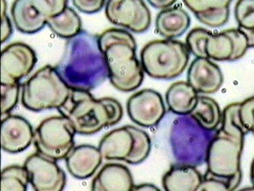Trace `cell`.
<instances>
[{
	"label": "cell",
	"instance_id": "cell-20",
	"mask_svg": "<svg viewBox=\"0 0 254 191\" xmlns=\"http://www.w3.org/2000/svg\"><path fill=\"white\" fill-rule=\"evenodd\" d=\"M11 13L16 28L24 34H35L41 30L48 21L33 1H15Z\"/></svg>",
	"mask_w": 254,
	"mask_h": 191
},
{
	"label": "cell",
	"instance_id": "cell-14",
	"mask_svg": "<svg viewBox=\"0 0 254 191\" xmlns=\"http://www.w3.org/2000/svg\"><path fill=\"white\" fill-rule=\"evenodd\" d=\"M33 137L31 125L24 118L10 114L2 117L1 145L5 152H22L30 146Z\"/></svg>",
	"mask_w": 254,
	"mask_h": 191
},
{
	"label": "cell",
	"instance_id": "cell-33",
	"mask_svg": "<svg viewBox=\"0 0 254 191\" xmlns=\"http://www.w3.org/2000/svg\"><path fill=\"white\" fill-rule=\"evenodd\" d=\"M133 191H158L160 190L155 186L150 184H140L138 186H135Z\"/></svg>",
	"mask_w": 254,
	"mask_h": 191
},
{
	"label": "cell",
	"instance_id": "cell-9",
	"mask_svg": "<svg viewBox=\"0 0 254 191\" xmlns=\"http://www.w3.org/2000/svg\"><path fill=\"white\" fill-rule=\"evenodd\" d=\"M105 12L111 23L133 32H143L151 24L150 12L143 1L111 0L106 3Z\"/></svg>",
	"mask_w": 254,
	"mask_h": 191
},
{
	"label": "cell",
	"instance_id": "cell-28",
	"mask_svg": "<svg viewBox=\"0 0 254 191\" xmlns=\"http://www.w3.org/2000/svg\"><path fill=\"white\" fill-rule=\"evenodd\" d=\"M235 16L239 29L254 30V1H239L235 7Z\"/></svg>",
	"mask_w": 254,
	"mask_h": 191
},
{
	"label": "cell",
	"instance_id": "cell-15",
	"mask_svg": "<svg viewBox=\"0 0 254 191\" xmlns=\"http://www.w3.org/2000/svg\"><path fill=\"white\" fill-rule=\"evenodd\" d=\"M223 81L221 69L209 59L196 58L192 61L188 71V83L197 93H215Z\"/></svg>",
	"mask_w": 254,
	"mask_h": 191
},
{
	"label": "cell",
	"instance_id": "cell-10",
	"mask_svg": "<svg viewBox=\"0 0 254 191\" xmlns=\"http://www.w3.org/2000/svg\"><path fill=\"white\" fill-rule=\"evenodd\" d=\"M24 167L30 183L36 191H62L66 184V175L57 161L36 152L28 157Z\"/></svg>",
	"mask_w": 254,
	"mask_h": 191
},
{
	"label": "cell",
	"instance_id": "cell-2",
	"mask_svg": "<svg viewBox=\"0 0 254 191\" xmlns=\"http://www.w3.org/2000/svg\"><path fill=\"white\" fill-rule=\"evenodd\" d=\"M98 42L113 86L123 92L141 86L144 70L136 57L135 39L130 33L121 29H109L99 36Z\"/></svg>",
	"mask_w": 254,
	"mask_h": 191
},
{
	"label": "cell",
	"instance_id": "cell-22",
	"mask_svg": "<svg viewBox=\"0 0 254 191\" xmlns=\"http://www.w3.org/2000/svg\"><path fill=\"white\" fill-rule=\"evenodd\" d=\"M197 92L188 83H173L167 91L166 101L169 110L179 115H190L197 103Z\"/></svg>",
	"mask_w": 254,
	"mask_h": 191
},
{
	"label": "cell",
	"instance_id": "cell-8",
	"mask_svg": "<svg viewBox=\"0 0 254 191\" xmlns=\"http://www.w3.org/2000/svg\"><path fill=\"white\" fill-rule=\"evenodd\" d=\"M76 131L70 121L63 116L46 118L33 137L37 152L56 161L65 159L74 148Z\"/></svg>",
	"mask_w": 254,
	"mask_h": 191
},
{
	"label": "cell",
	"instance_id": "cell-3",
	"mask_svg": "<svg viewBox=\"0 0 254 191\" xmlns=\"http://www.w3.org/2000/svg\"><path fill=\"white\" fill-rule=\"evenodd\" d=\"M60 115L67 118L76 133L91 135L112 127L122 119L123 109L115 99H96L89 91L70 89L69 95L61 107Z\"/></svg>",
	"mask_w": 254,
	"mask_h": 191
},
{
	"label": "cell",
	"instance_id": "cell-18",
	"mask_svg": "<svg viewBox=\"0 0 254 191\" xmlns=\"http://www.w3.org/2000/svg\"><path fill=\"white\" fill-rule=\"evenodd\" d=\"M231 1H183L200 22L212 28L220 27L228 21Z\"/></svg>",
	"mask_w": 254,
	"mask_h": 191
},
{
	"label": "cell",
	"instance_id": "cell-5",
	"mask_svg": "<svg viewBox=\"0 0 254 191\" xmlns=\"http://www.w3.org/2000/svg\"><path fill=\"white\" fill-rule=\"evenodd\" d=\"M70 89L55 67L46 65L22 85L23 106L33 112L58 109L65 103Z\"/></svg>",
	"mask_w": 254,
	"mask_h": 191
},
{
	"label": "cell",
	"instance_id": "cell-13",
	"mask_svg": "<svg viewBox=\"0 0 254 191\" xmlns=\"http://www.w3.org/2000/svg\"><path fill=\"white\" fill-rule=\"evenodd\" d=\"M254 96L242 102L227 105L222 113L220 130L225 134L244 142L245 136L254 132Z\"/></svg>",
	"mask_w": 254,
	"mask_h": 191
},
{
	"label": "cell",
	"instance_id": "cell-27",
	"mask_svg": "<svg viewBox=\"0 0 254 191\" xmlns=\"http://www.w3.org/2000/svg\"><path fill=\"white\" fill-rule=\"evenodd\" d=\"M212 32L202 28L191 30L186 38V46L197 58L208 59L206 52L207 40Z\"/></svg>",
	"mask_w": 254,
	"mask_h": 191
},
{
	"label": "cell",
	"instance_id": "cell-11",
	"mask_svg": "<svg viewBox=\"0 0 254 191\" xmlns=\"http://www.w3.org/2000/svg\"><path fill=\"white\" fill-rule=\"evenodd\" d=\"M37 62L35 52L27 44H11L1 52V83L13 84L29 74Z\"/></svg>",
	"mask_w": 254,
	"mask_h": 191
},
{
	"label": "cell",
	"instance_id": "cell-12",
	"mask_svg": "<svg viewBox=\"0 0 254 191\" xmlns=\"http://www.w3.org/2000/svg\"><path fill=\"white\" fill-rule=\"evenodd\" d=\"M127 111L133 123L146 128L156 126L166 113L161 95L150 89L133 94L127 102Z\"/></svg>",
	"mask_w": 254,
	"mask_h": 191
},
{
	"label": "cell",
	"instance_id": "cell-25",
	"mask_svg": "<svg viewBox=\"0 0 254 191\" xmlns=\"http://www.w3.org/2000/svg\"><path fill=\"white\" fill-rule=\"evenodd\" d=\"M208 59L218 62H233L235 48L232 38L226 30L209 37L206 44Z\"/></svg>",
	"mask_w": 254,
	"mask_h": 191
},
{
	"label": "cell",
	"instance_id": "cell-4",
	"mask_svg": "<svg viewBox=\"0 0 254 191\" xmlns=\"http://www.w3.org/2000/svg\"><path fill=\"white\" fill-rule=\"evenodd\" d=\"M244 142L219 129L207 149L208 170L197 191L235 190L242 180L240 159Z\"/></svg>",
	"mask_w": 254,
	"mask_h": 191
},
{
	"label": "cell",
	"instance_id": "cell-16",
	"mask_svg": "<svg viewBox=\"0 0 254 191\" xmlns=\"http://www.w3.org/2000/svg\"><path fill=\"white\" fill-rule=\"evenodd\" d=\"M70 174L78 180H85L96 172L102 163L99 148L90 144H81L73 148L65 158Z\"/></svg>",
	"mask_w": 254,
	"mask_h": 191
},
{
	"label": "cell",
	"instance_id": "cell-7",
	"mask_svg": "<svg viewBox=\"0 0 254 191\" xmlns=\"http://www.w3.org/2000/svg\"><path fill=\"white\" fill-rule=\"evenodd\" d=\"M151 148L148 133L135 127L127 125L106 134L100 141L98 148L103 159L106 160L138 164L148 157Z\"/></svg>",
	"mask_w": 254,
	"mask_h": 191
},
{
	"label": "cell",
	"instance_id": "cell-17",
	"mask_svg": "<svg viewBox=\"0 0 254 191\" xmlns=\"http://www.w3.org/2000/svg\"><path fill=\"white\" fill-rule=\"evenodd\" d=\"M134 183L129 169L122 164L108 163L93 180V191H133Z\"/></svg>",
	"mask_w": 254,
	"mask_h": 191
},
{
	"label": "cell",
	"instance_id": "cell-32",
	"mask_svg": "<svg viewBox=\"0 0 254 191\" xmlns=\"http://www.w3.org/2000/svg\"><path fill=\"white\" fill-rule=\"evenodd\" d=\"M177 1L175 0H169V1H148L149 3L153 7L160 9H166L171 8L174 4H175Z\"/></svg>",
	"mask_w": 254,
	"mask_h": 191
},
{
	"label": "cell",
	"instance_id": "cell-26",
	"mask_svg": "<svg viewBox=\"0 0 254 191\" xmlns=\"http://www.w3.org/2000/svg\"><path fill=\"white\" fill-rule=\"evenodd\" d=\"M29 183L28 171L24 166L11 165L1 171V191H25Z\"/></svg>",
	"mask_w": 254,
	"mask_h": 191
},
{
	"label": "cell",
	"instance_id": "cell-30",
	"mask_svg": "<svg viewBox=\"0 0 254 191\" xmlns=\"http://www.w3.org/2000/svg\"><path fill=\"white\" fill-rule=\"evenodd\" d=\"M106 1H72V4L79 11L86 14H93L102 10Z\"/></svg>",
	"mask_w": 254,
	"mask_h": 191
},
{
	"label": "cell",
	"instance_id": "cell-29",
	"mask_svg": "<svg viewBox=\"0 0 254 191\" xmlns=\"http://www.w3.org/2000/svg\"><path fill=\"white\" fill-rule=\"evenodd\" d=\"M20 84L1 83V117L10 114L18 102Z\"/></svg>",
	"mask_w": 254,
	"mask_h": 191
},
{
	"label": "cell",
	"instance_id": "cell-6",
	"mask_svg": "<svg viewBox=\"0 0 254 191\" xmlns=\"http://www.w3.org/2000/svg\"><path fill=\"white\" fill-rule=\"evenodd\" d=\"M190 52L184 43L156 40L147 44L141 53L144 71L150 77L170 80L181 75L188 65Z\"/></svg>",
	"mask_w": 254,
	"mask_h": 191
},
{
	"label": "cell",
	"instance_id": "cell-19",
	"mask_svg": "<svg viewBox=\"0 0 254 191\" xmlns=\"http://www.w3.org/2000/svg\"><path fill=\"white\" fill-rule=\"evenodd\" d=\"M203 177L194 166L180 163L171 166L163 177V187L167 191H197Z\"/></svg>",
	"mask_w": 254,
	"mask_h": 191
},
{
	"label": "cell",
	"instance_id": "cell-24",
	"mask_svg": "<svg viewBox=\"0 0 254 191\" xmlns=\"http://www.w3.org/2000/svg\"><path fill=\"white\" fill-rule=\"evenodd\" d=\"M47 24L55 34L64 38H72L82 31L81 18L68 6L60 14L49 18Z\"/></svg>",
	"mask_w": 254,
	"mask_h": 191
},
{
	"label": "cell",
	"instance_id": "cell-23",
	"mask_svg": "<svg viewBox=\"0 0 254 191\" xmlns=\"http://www.w3.org/2000/svg\"><path fill=\"white\" fill-rule=\"evenodd\" d=\"M190 115L200 127L206 130H216L222 122V113L219 105L208 96H198L195 107Z\"/></svg>",
	"mask_w": 254,
	"mask_h": 191
},
{
	"label": "cell",
	"instance_id": "cell-21",
	"mask_svg": "<svg viewBox=\"0 0 254 191\" xmlns=\"http://www.w3.org/2000/svg\"><path fill=\"white\" fill-rule=\"evenodd\" d=\"M190 22L188 13L183 8L175 6L159 13L156 28L158 34L172 39L183 35L189 28Z\"/></svg>",
	"mask_w": 254,
	"mask_h": 191
},
{
	"label": "cell",
	"instance_id": "cell-31",
	"mask_svg": "<svg viewBox=\"0 0 254 191\" xmlns=\"http://www.w3.org/2000/svg\"><path fill=\"white\" fill-rule=\"evenodd\" d=\"M1 43H3L7 40L12 35V28L10 20L6 14V6L5 1H1Z\"/></svg>",
	"mask_w": 254,
	"mask_h": 191
},
{
	"label": "cell",
	"instance_id": "cell-1",
	"mask_svg": "<svg viewBox=\"0 0 254 191\" xmlns=\"http://www.w3.org/2000/svg\"><path fill=\"white\" fill-rule=\"evenodd\" d=\"M98 37L82 30L66 43L64 55L55 68L70 89L90 91L108 77Z\"/></svg>",
	"mask_w": 254,
	"mask_h": 191
}]
</instances>
